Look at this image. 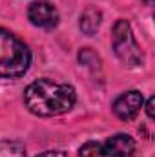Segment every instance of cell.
I'll list each match as a JSON object with an SVG mask.
<instances>
[{
  "label": "cell",
  "mask_w": 155,
  "mask_h": 157,
  "mask_svg": "<svg viewBox=\"0 0 155 157\" xmlns=\"http://www.w3.org/2000/svg\"><path fill=\"white\" fill-rule=\"evenodd\" d=\"M75 99L73 86L51 78H39L31 82L24 93L28 110L39 117H55L70 112Z\"/></svg>",
  "instance_id": "1"
},
{
  "label": "cell",
  "mask_w": 155,
  "mask_h": 157,
  "mask_svg": "<svg viewBox=\"0 0 155 157\" xmlns=\"http://www.w3.org/2000/svg\"><path fill=\"white\" fill-rule=\"evenodd\" d=\"M31 64L28 46L7 29H0V77H22Z\"/></svg>",
  "instance_id": "2"
},
{
  "label": "cell",
  "mask_w": 155,
  "mask_h": 157,
  "mask_svg": "<svg viewBox=\"0 0 155 157\" xmlns=\"http://www.w3.org/2000/svg\"><path fill=\"white\" fill-rule=\"evenodd\" d=\"M112 44H113L115 55L120 59L122 64H126V66H130V68L142 66L144 55H142L139 44L135 42V37H133V33H131L130 24H128L124 18L117 20L115 26H113V31H112Z\"/></svg>",
  "instance_id": "3"
},
{
  "label": "cell",
  "mask_w": 155,
  "mask_h": 157,
  "mask_svg": "<svg viewBox=\"0 0 155 157\" xmlns=\"http://www.w3.org/2000/svg\"><path fill=\"white\" fill-rule=\"evenodd\" d=\"M142 93L137 91V90H131V91H126L122 95H119L115 101H113V113L122 121H131L135 117L141 108H142Z\"/></svg>",
  "instance_id": "4"
},
{
  "label": "cell",
  "mask_w": 155,
  "mask_h": 157,
  "mask_svg": "<svg viewBox=\"0 0 155 157\" xmlns=\"http://www.w3.org/2000/svg\"><path fill=\"white\" fill-rule=\"evenodd\" d=\"M28 17L31 20L33 26L42 28V29H51L59 24V11L53 4L46 2V0H40L29 6L28 9Z\"/></svg>",
  "instance_id": "5"
},
{
  "label": "cell",
  "mask_w": 155,
  "mask_h": 157,
  "mask_svg": "<svg viewBox=\"0 0 155 157\" xmlns=\"http://www.w3.org/2000/svg\"><path fill=\"white\" fill-rule=\"evenodd\" d=\"M108 157H131L135 152V141L126 133H117L102 146Z\"/></svg>",
  "instance_id": "6"
},
{
  "label": "cell",
  "mask_w": 155,
  "mask_h": 157,
  "mask_svg": "<svg viewBox=\"0 0 155 157\" xmlns=\"http://www.w3.org/2000/svg\"><path fill=\"white\" fill-rule=\"evenodd\" d=\"M100 20H102L100 11H99L97 7L89 6V7L80 15V29H82V33H86V35H93V33L99 29Z\"/></svg>",
  "instance_id": "7"
},
{
  "label": "cell",
  "mask_w": 155,
  "mask_h": 157,
  "mask_svg": "<svg viewBox=\"0 0 155 157\" xmlns=\"http://www.w3.org/2000/svg\"><path fill=\"white\" fill-rule=\"evenodd\" d=\"M0 157H26V148L18 141L0 139Z\"/></svg>",
  "instance_id": "8"
},
{
  "label": "cell",
  "mask_w": 155,
  "mask_h": 157,
  "mask_svg": "<svg viewBox=\"0 0 155 157\" xmlns=\"http://www.w3.org/2000/svg\"><path fill=\"white\" fill-rule=\"evenodd\" d=\"M78 157H108V155H106L102 144L91 141V143H86V144L80 146V150H78Z\"/></svg>",
  "instance_id": "9"
},
{
  "label": "cell",
  "mask_w": 155,
  "mask_h": 157,
  "mask_svg": "<svg viewBox=\"0 0 155 157\" xmlns=\"http://www.w3.org/2000/svg\"><path fill=\"white\" fill-rule=\"evenodd\" d=\"M153 106H155V99L150 97V101H148V104H146V113H148L150 119H153Z\"/></svg>",
  "instance_id": "10"
},
{
  "label": "cell",
  "mask_w": 155,
  "mask_h": 157,
  "mask_svg": "<svg viewBox=\"0 0 155 157\" xmlns=\"http://www.w3.org/2000/svg\"><path fill=\"white\" fill-rule=\"evenodd\" d=\"M39 157H68L64 152H44V154H40Z\"/></svg>",
  "instance_id": "11"
},
{
  "label": "cell",
  "mask_w": 155,
  "mask_h": 157,
  "mask_svg": "<svg viewBox=\"0 0 155 157\" xmlns=\"http://www.w3.org/2000/svg\"><path fill=\"white\" fill-rule=\"evenodd\" d=\"M144 2H146V4H152V2H153V0H144Z\"/></svg>",
  "instance_id": "12"
}]
</instances>
